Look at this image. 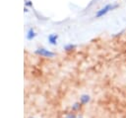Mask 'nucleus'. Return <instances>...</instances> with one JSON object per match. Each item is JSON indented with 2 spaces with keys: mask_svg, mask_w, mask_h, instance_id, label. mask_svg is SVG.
Masks as SVG:
<instances>
[{
  "mask_svg": "<svg viewBox=\"0 0 126 118\" xmlns=\"http://www.w3.org/2000/svg\"><path fill=\"white\" fill-rule=\"evenodd\" d=\"M34 37H35V33H34L33 29H32V28H31V29L28 31V34H27V39L31 41V40H32Z\"/></svg>",
  "mask_w": 126,
  "mask_h": 118,
  "instance_id": "obj_4",
  "label": "nucleus"
},
{
  "mask_svg": "<svg viewBox=\"0 0 126 118\" xmlns=\"http://www.w3.org/2000/svg\"><path fill=\"white\" fill-rule=\"evenodd\" d=\"M57 38H58V36L56 35V34H50L49 36H48V42L51 44V45H56V41H57Z\"/></svg>",
  "mask_w": 126,
  "mask_h": 118,
  "instance_id": "obj_3",
  "label": "nucleus"
},
{
  "mask_svg": "<svg viewBox=\"0 0 126 118\" xmlns=\"http://www.w3.org/2000/svg\"><path fill=\"white\" fill-rule=\"evenodd\" d=\"M35 53H36L37 55H40V56L46 57V58H52V57L54 56V54H53L52 52H50V51H48V50H45V49H43V48L37 49V50L35 51Z\"/></svg>",
  "mask_w": 126,
  "mask_h": 118,
  "instance_id": "obj_2",
  "label": "nucleus"
},
{
  "mask_svg": "<svg viewBox=\"0 0 126 118\" xmlns=\"http://www.w3.org/2000/svg\"><path fill=\"white\" fill-rule=\"evenodd\" d=\"M115 7H117V5H112V4H108V5H106V6H104L103 8H101L100 10H98L97 12H96V14H95V17H101V16H103V15H105L107 12H109L110 10H112V9H114Z\"/></svg>",
  "mask_w": 126,
  "mask_h": 118,
  "instance_id": "obj_1",
  "label": "nucleus"
},
{
  "mask_svg": "<svg viewBox=\"0 0 126 118\" xmlns=\"http://www.w3.org/2000/svg\"><path fill=\"white\" fill-rule=\"evenodd\" d=\"M74 48H75V46H74V45H68V46H66V47H65V50L70 51V50H72V49H74Z\"/></svg>",
  "mask_w": 126,
  "mask_h": 118,
  "instance_id": "obj_5",
  "label": "nucleus"
}]
</instances>
